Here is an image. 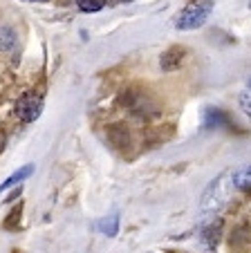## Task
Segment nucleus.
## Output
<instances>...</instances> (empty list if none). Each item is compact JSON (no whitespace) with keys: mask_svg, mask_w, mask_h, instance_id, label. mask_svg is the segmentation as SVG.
Instances as JSON below:
<instances>
[{"mask_svg":"<svg viewBox=\"0 0 251 253\" xmlns=\"http://www.w3.org/2000/svg\"><path fill=\"white\" fill-rule=\"evenodd\" d=\"M186 56V49L182 47V45H173V47H168L164 54H161L159 58V65L164 72H173V70H180L182 61H184Z\"/></svg>","mask_w":251,"mask_h":253,"instance_id":"nucleus-4","label":"nucleus"},{"mask_svg":"<svg viewBox=\"0 0 251 253\" xmlns=\"http://www.w3.org/2000/svg\"><path fill=\"white\" fill-rule=\"evenodd\" d=\"M16 112L18 117L25 121V124H32L41 117L43 112V96L36 94V92H27L18 99V105H16Z\"/></svg>","mask_w":251,"mask_h":253,"instance_id":"nucleus-2","label":"nucleus"},{"mask_svg":"<svg viewBox=\"0 0 251 253\" xmlns=\"http://www.w3.org/2000/svg\"><path fill=\"white\" fill-rule=\"evenodd\" d=\"M16 222H20V206H16V209L11 211L9 215H7V220H5V229L14 231V229H16Z\"/></svg>","mask_w":251,"mask_h":253,"instance_id":"nucleus-11","label":"nucleus"},{"mask_svg":"<svg viewBox=\"0 0 251 253\" xmlns=\"http://www.w3.org/2000/svg\"><path fill=\"white\" fill-rule=\"evenodd\" d=\"M204 126H206V128L236 130L231 117H229L224 110H220V108H206V112H204Z\"/></svg>","mask_w":251,"mask_h":253,"instance_id":"nucleus-3","label":"nucleus"},{"mask_svg":"<svg viewBox=\"0 0 251 253\" xmlns=\"http://www.w3.org/2000/svg\"><path fill=\"white\" fill-rule=\"evenodd\" d=\"M213 11V0H189L184 5V9L177 16V29L180 32H191V29L202 27L208 20Z\"/></svg>","mask_w":251,"mask_h":253,"instance_id":"nucleus-1","label":"nucleus"},{"mask_svg":"<svg viewBox=\"0 0 251 253\" xmlns=\"http://www.w3.org/2000/svg\"><path fill=\"white\" fill-rule=\"evenodd\" d=\"M97 229H99V233L108 235V238H114L119 231V215H110V217H103V220L97 222Z\"/></svg>","mask_w":251,"mask_h":253,"instance_id":"nucleus-6","label":"nucleus"},{"mask_svg":"<svg viewBox=\"0 0 251 253\" xmlns=\"http://www.w3.org/2000/svg\"><path fill=\"white\" fill-rule=\"evenodd\" d=\"M32 172H34V166H32V164H27V166H23V168H20V170H16L14 175L9 177V179H5V182L0 184V193H5L7 188H11V186H16V184H20V182H23V179H27V177L32 175Z\"/></svg>","mask_w":251,"mask_h":253,"instance_id":"nucleus-5","label":"nucleus"},{"mask_svg":"<svg viewBox=\"0 0 251 253\" xmlns=\"http://www.w3.org/2000/svg\"><path fill=\"white\" fill-rule=\"evenodd\" d=\"M76 5L86 14H95V11H101L105 7V0H76Z\"/></svg>","mask_w":251,"mask_h":253,"instance_id":"nucleus-8","label":"nucleus"},{"mask_svg":"<svg viewBox=\"0 0 251 253\" xmlns=\"http://www.w3.org/2000/svg\"><path fill=\"white\" fill-rule=\"evenodd\" d=\"M249 87H251V83H249Z\"/></svg>","mask_w":251,"mask_h":253,"instance_id":"nucleus-16","label":"nucleus"},{"mask_svg":"<svg viewBox=\"0 0 251 253\" xmlns=\"http://www.w3.org/2000/svg\"><path fill=\"white\" fill-rule=\"evenodd\" d=\"M121 2H133V0H121Z\"/></svg>","mask_w":251,"mask_h":253,"instance_id":"nucleus-15","label":"nucleus"},{"mask_svg":"<svg viewBox=\"0 0 251 253\" xmlns=\"http://www.w3.org/2000/svg\"><path fill=\"white\" fill-rule=\"evenodd\" d=\"M240 108L245 110V115L251 119V90H245L240 94Z\"/></svg>","mask_w":251,"mask_h":253,"instance_id":"nucleus-12","label":"nucleus"},{"mask_svg":"<svg viewBox=\"0 0 251 253\" xmlns=\"http://www.w3.org/2000/svg\"><path fill=\"white\" fill-rule=\"evenodd\" d=\"M14 43H16L14 32H11V29H7V27L0 29V49H11V47H14Z\"/></svg>","mask_w":251,"mask_h":253,"instance_id":"nucleus-9","label":"nucleus"},{"mask_svg":"<svg viewBox=\"0 0 251 253\" xmlns=\"http://www.w3.org/2000/svg\"><path fill=\"white\" fill-rule=\"evenodd\" d=\"M29 2H43V0H29Z\"/></svg>","mask_w":251,"mask_h":253,"instance_id":"nucleus-14","label":"nucleus"},{"mask_svg":"<svg viewBox=\"0 0 251 253\" xmlns=\"http://www.w3.org/2000/svg\"><path fill=\"white\" fill-rule=\"evenodd\" d=\"M218 238H220V224H218V226H208V229L204 231V242H206V247H208V249H213V247H215Z\"/></svg>","mask_w":251,"mask_h":253,"instance_id":"nucleus-10","label":"nucleus"},{"mask_svg":"<svg viewBox=\"0 0 251 253\" xmlns=\"http://www.w3.org/2000/svg\"><path fill=\"white\" fill-rule=\"evenodd\" d=\"M231 184L240 191H251V168H240L231 175Z\"/></svg>","mask_w":251,"mask_h":253,"instance_id":"nucleus-7","label":"nucleus"},{"mask_svg":"<svg viewBox=\"0 0 251 253\" xmlns=\"http://www.w3.org/2000/svg\"><path fill=\"white\" fill-rule=\"evenodd\" d=\"M18 195H20V186H18V191H14V193H11L9 197H7V202H14V200H16V197H18Z\"/></svg>","mask_w":251,"mask_h":253,"instance_id":"nucleus-13","label":"nucleus"}]
</instances>
